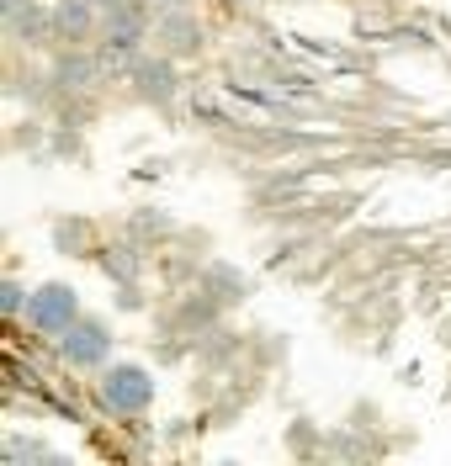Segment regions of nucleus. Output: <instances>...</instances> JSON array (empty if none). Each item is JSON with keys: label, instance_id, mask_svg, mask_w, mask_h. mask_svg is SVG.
I'll return each instance as SVG.
<instances>
[{"label": "nucleus", "instance_id": "9d476101", "mask_svg": "<svg viewBox=\"0 0 451 466\" xmlns=\"http://www.w3.org/2000/svg\"><path fill=\"white\" fill-rule=\"evenodd\" d=\"M101 11H122V5H133V0H96Z\"/></svg>", "mask_w": 451, "mask_h": 466}, {"label": "nucleus", "instance_id": "0eeeda50", "mask_svg": "<svg viewBox=\"0 0 451 466\" xmlns=\"http://www.w3.org/2000/svg\"><path fill=\"white\" fill-rule=\"evenodd\" d=\"M133 80L144 96H170L176 90V69L165 58H133Z\"/></svg>", "mask_w": 451, "mask_h": 466}, {"label": "nucleus", "instance_id": "6e6552de", "mask_svg": "<svg viewBox=\"0 0 451 466\" xmlns=\"http://www.w3.org/2000/svg\"><path fill=\"white\" fill-rule=\"evenodd\" d=\"M0 308H5L11 319H16V313H27V291L16 287V281H5V287H0Z\"/></svg>", "mask_w": 451, "mask_h": 466}, {"label": "nucleus", "instance_id": "f03ea898", "mask_svg": "<svg viewBox=\"0 0 451 466\" xmlns=\"http://www.w3.org/2000/svg\"><path fill=\"white\" fill-rule=\"evenodd\" d=\"M101 398H107L112 413H144L154 403V381L144 366H112L101 377Z\"/></svg>", "mask_w": 451, "mask_h": 466}, {"label": "nucleus", "instance_id": "1a4fd4ad", "mask_svg": "<svg viewBox=\"0 0 451 466\" xmlns=\"http://www.w3.org/2000/svg\"><path fill=\"white\" fill-rule=\"evenodd\" d=\"M32 0H0V11H5V16H16V11H27Z\"/></svg>", "mask_w": 451, "mask_h": 466}, {"label": "nucleus", "instance_id": "39448f33", "mask_svg": "<svg viewBox=\"0 0 451 466\" xmlns=\"http://www.w3.org/2000/svg\"><path fill=\"white\" fill-rule=\"evenodd\" d=\"M5 32L16 37V43H37V37H48V32H59V22L32 0L27 11H16V16H5Z\"/></svg>", "mask_w": 451, "mask_h": 466}, {"label": "nucleus", "instance_id": "20e7f679", "mask_svg": "<svg viewBox=\"0 0 451 466\" xmlns=\"http://www.w3.org/2000/svg\"><path fill=\"white\" fill-rule=\"evenodd\" d=\"M96 0H59V11H54V22H59V37L69 43H86V32L96 27Z\"/></svg>", "mask_w": 451, "mask_h": 466}, {"label": "nucleus", "instance_id": "9b49d317", "mask_svg": "<svg viewBox=\"0 0 451 466\" xmlns=\"http://www.w3.org/2000/svg\"><path fill=\"white\" fill-rule=\"evenodd\" d=\"M154 5H159V11H176V5H186V0H154Z\"/></svg>", "mask_w": 451, "mask_h": 466}, {"label": "nucleus", "instance_id": "f257e3e1", "mask_svg": "<svg viewBox=\"0 0 451 466\" xmlns=\"http://www.w3.org/2000/svg\"><path fill=\"white\" fill-rule=\"evenodd\" d=\"M27 319H32V329H37V334L64 339V329L80 319V297H75V287H64V281H48V287L32 291Z\"/></svg>", "mask_w": 451, "mask_h": 466}, {"label": "nucleus", "instance_id": "423d86ee", "mask_svg": "<svg viewBox=\"0 0 451 466\" xmlns=\"http://www.w3.org/2000/svg\"><path fill=\"white\" fill-rule=\"evenodd\" d=\"M159 37H165V48H176V54H191V48H197V37H202V27L186 16V5H176V11H165V22H159Z\"/></svg>", "mask_w": 451, "mask_h": 466}, {"label": "nucleus", "instance_id": "7ed1b4c3", "mask_svg": "<svg viewBox=\"0 0 451 466\" xmlns=\"http://www.w3.org/2000/svg\"><path fill=\"white\" fill-rule=\"evenodd\" d=\"M107 355H112V334H107V323L75 319L69 329H64V360H69L75 371H96Z\"/></svg>", "mask_w": 451, "mask_h": 466}]
</instances>
